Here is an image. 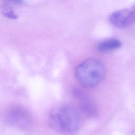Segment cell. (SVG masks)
I'll return each mask as SVG.
<instances>
[{
	"instance_id": "cell-8",
	"label": "cell",
	"mask_w": 135,
	"mask_h": 135,
	"mask_svg": "<svg viewBox=\"0 0 135 135\" xmlns=\"http://www.w3.org/2000/svg\"><path fill=\"white\" fill-rule=\"evenodd\" d=\"M6 2L13 3L15 4H22L24 3L23 0H5Z\"/></svg>"
},
{
	"instance_id": "cell-5",
	"label": "cell",
	"mask_w": 135,
	"mask_h": 135,
	"mask_svg": "<svg viewBox=\"0 0 135 135\" xmlns=\"http://www.w3.org/2000/svg\"><path fill=\"white\" fill-rule=\"evenodd\" d=\"M75 95L79 102V105L83 112L88 116L95 115L97 113V106L91 98L84 92L76 91Z\"/></svg>"
},
{
	"instance_id": "cell-3",
	"label": "cell",
	"mask_w": 135,
	"mask_h": 135,
	"mask_svg": "<svg viewBox=\"0 0 135 135\" xmlns=\"http://www.w3.org/2000/svg\"><path fill=\"white\" fill-rule=\"evenodd\" d=\"M109 21L111 24L118 28H126L135 23V5L112 13Z\"/></svg>"
},
{
	"instance_id": "cell-2",
	"label": "cell",
	"mask_w": 135,
	"mask_h": 135,
	"mask_svg": "<svg viewBox=\"0 0 135 135\" xmlns=\"http://www.w3.org/2000/svg\"><path fill=\"white\" fill-rule=\"evenodd\" d=\"M105 73V67L102 61L95 58H90L78 65L75 75L77 81L83 87L92 88L103 80Z\"/></svg>"
},
{
	"instance_id": "cell-7",
	"label": "cell",
	"mask_w": 135,
	"mask_h": 135,
	"mask_svg": "<svg viewBox=\"0 0 135 135\" xmlns=\"http://www.w3.org/2000/svg\"><path fill=\"white\" fill-rule=\"evenodd\" d=\"M0 12L3 16L10 19L16 20L18 18V15L12 7L5 3L0 4Z\"/></svg>"
},
{
	"instance_id": "cell-1",
	"label": "cell",
	"mask_w": 135,
	"mask_h": 135,
	"mask_svg": "<svg viewBox=\"0 0 135 135\" xmlns=\"http://www.w3.org/2000/svg\"><path fill=\"white\" fill-rule=\"evenodd\" d=\"M49 122L51 128L56 131L72 134L81 128L82 118L75 107L67 104L54 109L50 113Z\"/></svg>"
},
{
	"instance_id": "cell-6",
	"label": "cell",
	"mask_w": 135,
	"mask_h": 135,
	"mask_svg": "<svg viewBox=\"0 0 135 135\" xmlns=\"http://www.w3.org/2000/svg\"><path fill=\"white\" fill-rule=\"evenodd\" d=\"M121 46V42L117 38H109L101 42L98 49L101 52H109L117 50Z\"/></svg>"
},
{
	"instance_id": "cell-4",
	"label": "cell",
	"mask_w": 135,
	"mask_h": 135,
	"mask_svg": "<svg viewBox=\"0 0 135 135\" xmlns=\"http://www.w3.org/2000/svg\"><path fill=\"white\" fill-rule=\"evenodd\" d=\"M8 121L13 126L21 128H26L30 124L31 116L29 113L21 107L12 109L8 113Z\"/></svg>"
}]
</instances>
